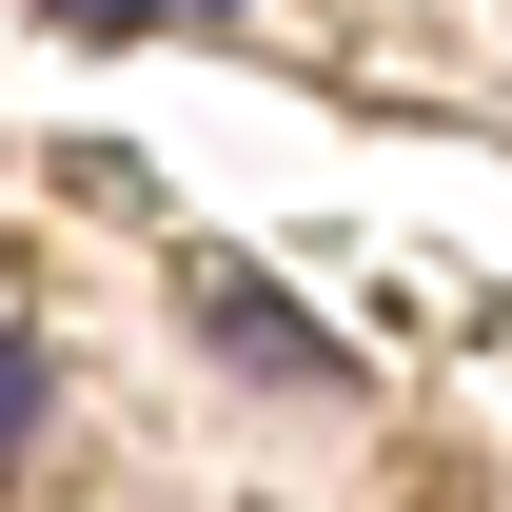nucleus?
I'll list each match as a JSON object with an SVG mask.
<instances>
[{"instance_id":"nucleus-1","label":"nucleus","mask_w":512,"mask_h":512,"mask_svg":"<svg viewBox=\"0 0 512 512\" xmlns=\"http://www.w3.org/2000/svg\"><path fill=\"white\" fill-rule=\"evenodd\" d=\"M197 335H217V355H256L276 394H335V335L296 316L276 276H237V256H197Z\"/></svg>"},{"instance_id":"nucleus-3","label":"nucleus","mask_w":512,"mask_h":512,"mask_svg":"<svg viewBox=\"0 0 512 512\" xmlns=\"http://www.w3.org/2000/svg\"><path fill=\"white\" fill-rule=\"evenodd\" d=\"M60 20H79V40H138V20H158V0H60Z\"/></svg>"},{"instance_id":"nucleus-2","label":"nucleus","mask_w":512,"mask_h":512,"mask_svg":"<svg viewBox=\"0 0 512 512\" xmlns=\"http://www.w3.org/2000/svg\"><path fill=\"white\" fill-rule=\"evenodd\" d=\"M20 453H40V355L0 335V473H20Z\"/></svg>"}]
</instances>
